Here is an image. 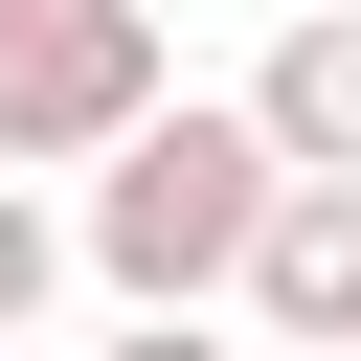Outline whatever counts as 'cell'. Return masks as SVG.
Masks as SVG:
<instances>
[{"label": "cell", "instance_id": "obj_3", "mask_svg": "<svg viewBox=\"0 0 361 361\" xmlns=\"http://www.w3.org/2000/svg\"><path fill=\"white\" fill-rule=\"evenodd\" d=\"M226 293H248V338H361V180H271Z\"/></svg>", "mask_w": 361, "mask_h": 361}, {"label": "cell", "instance_id": "obj_6", "mask_svg": "<svg viewBox=\"0 0 361 361\" xmlns=\"http://www.w3.org/2000/svg\"><path fill=\"white\" fill-rule=\"evenodd\" d=\"M113 361H248V338H203V293H180V316H113Z\"/></svg>", "mask_w": 361, "mask_h": 361}, {"label": "cell", "instance_id": "obj_2", "mask_svg": "<svg viewBox=\"0 0 361 361\" xmlns=\"http://www.w3.org/2000/svg\"><path fill=\"white\" fill-rule=\"evenodd\" d=\"M158 90H180L158 0H23V23H0V158H23V180H90Z\"/></svg>", "mask_w": 361, "mask_h": 361}, {"label": "cell", "instance_id": "obj_7", "mask_svg": "<svg viewBox=\"0 0 361 361\" xmlns=\"http://www.w3.org/2000/svg\"><path fill=\"white\" fill-rule=\"evenodd\" d=\"M248 361H361V338H248Z\"/></svg>", "mask_w": 361, "mask_h": 361}, {"label": "cell", "instance_id": "obj_1", "mask_svg": "<svg viewBox=\"0 0 361 361\" xmlns=\"http://www.w3.org/2000/svg\"><path fill=\"white\" fill-rule=\"evenodd\" d=\"M271 180H293V158L248 135V90H158V113L90 158V226H68V248H90L135 316H180V293H226V271H248Z\"/></svg>", "mask_w": 361, "mask_h": 361}, {"label": "cell", "instance_id": "obj_5", "mask_svg": "<svg viewBox=\"0 0 361 361\" xmlns=\"http://www.w3.org/2000/svg\"><path fill=\"white\" fill-rule=\"evenodd\" d=\"M45 293H68V226H45V203H23V158H0V338H23Z\"/></svg>", "mask_w": 361, "mask_h": 361}, {"label": "cell", "instance_id": "obj_8", "mask_svg": "<svg viewBox=\"0 0 361 361\" xmlns=\"http://www.w3.org/2000/svg\"><path fill=\"white\" fill-rule=\"evenodd\" d=\"M0 23H23V0H0Z\"/></svg>", "mask_w": 361, "mask_h": 361}, {"label": "cell", "instance_id": "obj_4", "mask_svg": "<svg viewBox=\"0 0 361 361\" xmlns=\"http://www.w3.org/2000/svg\"><path fill=\"white\" fill-rule=\"evenodd\" d=\"M248 135H271L293 180H361V0H316V23L248 68Z\"/></svg>", "mask_w": 361, "mask_h": 361}]
</instances>
